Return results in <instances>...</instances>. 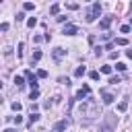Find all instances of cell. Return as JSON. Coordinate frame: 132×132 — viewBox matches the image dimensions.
Returning a JSON list of instances; mask_svg holds the SVG:
<instances>
[{
    "mask_svg": "<svg viewBox=\"0 0 132 132\" xmlns=\"http://www.w3.org/2000/svg\"><path fill=\"white\" fill-rule=\"evenodd\" d=\"M23 50H25V43L21 41V43H19V47H16V56H19V58H23Z\"/></svg>",
    "mask_w": 132,
    "mask_h": 132,
    "instance_id": "16",
    "label": "cell"
},
{
    "mask_svg": "<svg viewBox=\"0 0 132 132\" xmlns=\"http://www.w3.org/2000/svg\"><path fill=\"white\" fill-rule=\"evenodd\" d=\"M126 109H128V99H122L118 103V111H126Z\"/></svg>",
    "mask_w": 132,
    "mask_h": 132,
    "instance_id": "11",
    "label": "cell"
},
{
    "mask_svg": "<svg viewBox=\"0 0 132 132\" xmlns=\"http://www.w3.org/2000/svg\"><path fill=\"white\" fill-rule=\"evenodd\" d=\"M85 72H87V68H85V66H76V70H74V76H82Z\"/></svg>",
    "mask_w": 132,
    "mask_h": 132,
    "instance_id": "14",
    "label": "cell"
},
{
    "mask_svg": "<svg viewBox=\"0 0 132 132\" xmlns=\"http://www.w3.org/2000/svg\"><path fill=\"white\" fill-rule=\"evenodd\" d=\"M58 12H60V4H52V6H50V14H54V16H56Z\"/></svg>",
    "mask_w": 132,
    "mask_h": 132,
    "instance_id": "12",
    "label": "cell"
},
{
    "mask_svg": "<svg viewBox=\"0 0 132 132\" xmlns=\"http://www.w3.org/2000/svg\"><path fill=\"white\" fill-rule=\"evenodd\" d=\"M89 95H91V87H89V85H82V87L76 91V97H74V99H78V101H87Z\"/></svg>",
    "mask_w": 132,
    "mask_h": 132,
    "instance_id": "4",
    "label": "cell"
},
{
    "mask_svg": "<svg viewBox=\"0 0 132 132\" xmlns=\"http://www.w3.org/2000/svg\"><path fill=\"white\" fill-rule=\"evenodd\" d=\"M12 122L19 126V124H23V118H21V116H12Z\"/></svg>",
    "mask_w": 132,
    "mask_h": 132,
    "instance_id": "26",
    "label": "cell"
},
{
    "mask_svg": "<svg viewBox=\"0 0 132 132\" xmlns=\"http://www.w3.org/2000/svg\"><path fill=\"white\" fill-rule=\"evenodd\" d=\"M116 124H118L116 113H105L103 122L99 124V132H113V130H116Z\"/></svg>",
    "mask_w": 132,
    "mask_h": 132,
    "instance_id": "2",
    "label": "cell"
},
{
    "mask_svg": "<svg viewBox=\"0 0 132 132\" xmlns=\"http://www.w3.org/2000/svg\"><path fill=\"white\" fill-rule=\"evenodd\" d=\"M68 128V120H60V122H56V126H54V132H64Z\"/></svg>",
    "mask_w": 132,
    "mask_h": 132,
    "instance_id": "7",
    "label": "cell"
},
{
    "mask_svg": "<svg viewBox=\"0 0 132 132\" xmlns=\"http://www.w3.org/2000/svg\"><path fill=\"white\" fill-rule=\"evenodd\" d=\"M111 21H113V16H105V19H101V23H99V29L107 31V27L111 25Z\"/></svg>",
    "mask_w": 132,
    "mask_h": 132,
    "instance_id": "9",
    "label": "cell"
},
{
    "mask_svg": "<svg viewBox=\"0 0 132 132\" xmlns=\"http://www.w3.org/2000/svg\"><path fill=\"white\" fill-rule=\"evenodd\" d=\"M2 101H4V99H2V97H0V105H2Z\"/></svg>",
    "mask_w": 132,
    "mask_h": 132,
    "instance_id": "33",
    "label": "cell"
},
{
    "mask_svg": "<svg viewBox=\"0 0 132 132\" xmlns=\"http://www.w3.org/2000/svg\"><path fill=\"white\" fill-rule=\"evenodd\" d=\"M113 99H116V97H113L111 93H107V91H101V101H103L105 105H109V103H113Z\"/></svg>",
    "mask_w": 132,
    "mask_h": 132,
    "instance_id": "6",
    "label": "cell"
},
{
    "mask_svg": "<svg viewBox=\"0 0 132 132\" xmlns=\"http://www.w3.org/2000/svg\"><path fill=\"white\" fill-rule=\"evenodd\" d=\"M120 31H122V33H130V25H122Z\"/></svg>",
    "mask_w": 132,
    "mask_h": 132,
    "instance_id": "27",
    "label": "cell"
},
{
    "mask_svg": "<svg viewBox=\"0 0 132 132\" xmlns=\"http://www.w3.org/2000/svg\"><path fill=\"white\" fill-rule=\"evenodd\" d=\"M47 76V70H37V78H45Z\"/></svg>",
    "mask_w": 132,
    "mask_h": 132,
    "instance_id": "25",
    "label": "cell"
},
{
    "mask_svg": "<svg viewBox=\"0 0 132 132\" xmlns=\"http://www.w3.org/2000/svg\"><path fill=\"white\" fill-rule=\"evenodd\" d=\"M0 89H2V82H0Z\"/></svg>",
    "mask_w": 132,
    "mask_h": 132,
    "instance_id": "35",
    "label": "cell"
},
{
    "mask_svg": "<svg viewBox=\"0 0 132 132\" xmlns=\"http://www.w3.org/2000/svg\"><path fill=\"white\" fill-rule=\"evenodd\" d=\"M39 97V91H31V99H37Z\"/></svg>",
    "mask_w": 132,
    "mask_h": 132,
    "instance_id": "30",
    "label": "cell"
},
{
    "mask_svg": "<svg viewBox=\"0 0 132 132\" xmlns=\"http://www.w3.org/2000/svg\"><path fill=\"white\" fill-rule=\"evenodd\" d=\"M39 120V113H31L29 116V124H33V122H37Z\"/></svg>",
    "mask_w": 132,
    "mask_h": 132,
    "instance_id": "22",
    "label": "cell"
},
{
    "mask_svg": "<svg viewBox=\"0 0 132 132\" xmlns=\"http://www.w3.org/2000/svg\"><path fill=\"white\" fill-rule=\"evenodd\" d=\"M25 76H27V80H29V85H31V91H37V85H39V82H37V74H33L31 70H27Z\"/></svg>",
    "mask_w": 132,
    "mask_h": 132,
    "instance_id": "5",
    "label": "cell"
},
{
    "mask_svg": "<svg viewBox=\"0 0 132 132\" xmlns=\"http://www.w3.org/2000/svg\"><path fill=\"white\" fill-rule=\"evenodd\" d=\"M35 25H37V19H35V16H31V19H27V27H31V29H33Z\"/></svg>",
    "mask_w": 132,
    "mask_h": 132,
    "instance_id": "15",
    "label": "cell"
},
{
    "mask_svg": "<svg viewBox=\"0 0 132 132\" xmlns=\"http://www.w3.org/2000/svg\"><path fill=\"white\" fill-rule=\"evenodd\" d=\"M107 82H109V85H118V82H122V78H120V76H111Z\"/></svg>",
    "mask_w": 132,
    "mask_h": 132,
    "instance_id": "19",
    "label": "cell"
},
{
    "mask_svg": "<svg viewBox=\"0 0 132 132\" xmlns=\"http://www.w3.org/2000/svg\"><path fill=\"white\" fill-rule=\"evenodd\" d=\"M0 31H8V23H2L0 25Z\"/></svg>",
    "mask_w": 132,
    "mask_h": 132,
    "instance_id": "29",
    "label": "cell"
},
{
    "mask_svg": "<svg viewBox=\"0 0 132 132\" xmlns=\"http://www.w3.org/2000/svg\"><path fill=\"white\" fill-rule=\"evenodd\" d=\"M62 33H64V35H74V33H78V27H76V25H66Z\"/></svg>",
    "mask_w": 132,
    "mask_h": 132,
    "instance_id": "10",
    "label": "cell"
},
{
    "mask_svg": "<svg viewBox=\"0 0 132 132\" xmlns=\"http://www.w3.org/2000/svg\"><path fill=\"white\" fill-rule=\"evenodd\" d=\"M89 76H91V80H97V78H99V72H97V70H93Z\"/></svg>",
    "mask_w": 132,
    "mask_h": 132,
    "instance_id": "28",
    "label": "cell"
},
{
    "mask_svg": "<svg viewBox=\"0 0 132 132\" xmlns=\"http://www.w3.org/2000/svg\"><path fill=\"white\" fill-rule=\"evenodd\" d=\"M99 14H101V4H99V2H93V4H91V6L87 8V14H85V21H87V23H95Z\"/></svg>",
    "mask_w": 132,
    "mask_h": 132,
    "instance_id": "3",
    "label": "cell"
},
{
    "mask_svg": "<svg viewBox=\"0 0 132 132\" xmlns=\"http://www.w3.org/2000/svg\"><path fill=\"white\" fill-rule=\"evenodd\" d=\"M126 68H128V66H126L124 62H116V70H120V72H124Z\"/></svg>",
    "mask_w": 132,
    "mask_h": 132,
    "instance_id": "17",
    "label": "cell"
},
{
    "mask_svg": "<svg viewBox=\"0 0 132 132\" xmlns=\"http://www.w3.org/2000/svg\"><path fill=\"white\" fill-rule=\"evenodd\" d=\"M101 72L103 74H111V66H101Z\"/></svg>",
    "mask_w": 132,
    "mask_h": 132,
    "instance_id": "24",
    "label": "cell"
},
{
    "mask_svg": "<svg viewBox=\"0 0 132 132\" xmlns=\"http://www.w3.org/2000/svg\"><path fill=\"white\" fill-rule=\"evenodd\" d=\"M14 85H16V87H23V85H25V78H23V76H14Z\"/></svg>",
    "mask_w": 132,
    "mask_h": 132,
    "instance_id": "18",
    "label": "cell"
},
{
    "mask_svg": "<svg viewBox=\"0 0 132 132\" xmlns=\"http://www.w3.org/2000/svg\"><path fill=\"white\" fill-rule=\"evenodd\" d=\"M130 27H132V16H130Z\"/></svg>",
    "mask_w": 132,
    "mask_h": 132,
    "instance_id": "34",
    "label": "cell"
},
{
    "mask_svg": "<svg viewBox=\"0 0 132 132\" xmlns=\"http://www.w3.org/2000/svg\"><path fill=\"white\" fill-rule=\"evenodd\" d=\"M126 56H128V58L132 60V50H128V52H126Z\"/></svg>",
    "mask_w": 132,
    "mask_h": 132,
    "instance_id": "31",
    "label": "cell"
},
{
    "mask_svg": "<svg viewBox=\"0 0 132 132\" xmlns=\"http://www.w3.org/2000/svg\"><path fill=\"white\" fill-rule=\"evenodd\" d=\"M52 56H54V60H62V58L66 56V50H64V47H56V50L52 52Z\"/></svg>",
    "mask_w": 132,
    "mask_h": 132,
    "instance_id": "8",
    "label": "cell"
},
{
    "mask_svg": "<svg viewBox=\"0 0 132 132\" xmlns=\"http://www.w3.org/2000/svg\"><path fill=\"white\" fill-rule=\"evenodd\" d=\"M33 8H35L33 2H25V4H23V10H33Z\"/></svg>",
    "mask_w": 132,
    "mask_h": 132,
    "instance_id": "20",
    "label": "cell"
},
{
    "mask_svg": "<svg viewBox=\"0 0 132 132\" xmlns=\"http://www.w3.org/2000/svg\"><path fill=\"white\" fill-rule=\"evenodd\" d=\"M97 116H99V109H97V103H95L93 99H87V101H82V103L78 105V120H80V122L89 124V122H93Z\"/></svg>",
    "mask_w": 132,
    "mask_h": 132,
    "instance_id": "1",
    "label": "cell"
},
{
    "mask_svg": "<svg viewBox=\"0 0 132 132\" xmlns=\"http://www.w3.org/2000/svg\"><path fill=\"white\" fill-rule=\"evenodd\" d=\"M113 45H128V39H126V37H118V39L113 41Z\"/></svg>",
    "mask_w": 132,
    "mask_h": 132,
    "instance_id": "13",
    "label": "cell"
},
{
    "mask_svg": "<svg viewBox=\"0 0 132 132\" xmlns=\"http://www.w3.org/2000/svg\"><path fill=\"white\" fill-rule=\"evenodd\" d=\"M12 109H14V111H16V113H19V111H21V109H23V105H21V103H19V101H14V103H12Z\"/></svg>",
    "mask_w": 132,
    "mask_h": 132,
    "instance_id": "21",
    "label": "cell"
},
{
    "mask_svg": "<svg viewBox=\"0 0 132 132\" xmlns=\"http://www.w3.org/2000/svg\"><path fill=\"white\" fill-rule=\"evenodd\" d=\"M37 60H41V52H39V50L33 52V62H37Z\"/></svg>",
    "mask_w": 132,
    "mask_h": 132,
    "instance_id": "23",
    "label": "cell"
},
{
    "mask_svg": "<svg viewBox=\"0 0 132 132\" xmlns=\"http://www.w3.org/2000/svg\"><path fill=\"white\" fill-rule=\"evenodd\" d=\"M4 132H16V130H14V128H6Z\"/></svg>",
    "mask_w": 132,
    "mask_h": 132,
    "instance_id": "32",
    "label": "cell"
}]
</instances>
